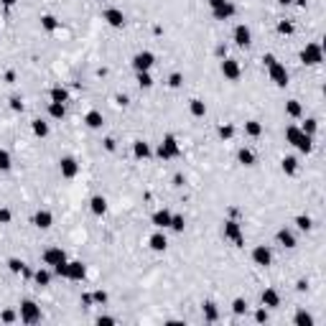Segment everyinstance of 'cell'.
<instances>
[{
	"instance_id": "52",
	"label": "cell",
	"mask_w": 326,
	"mask_h": 326,
	"mask_svg": "<svg viewBox=\"0 0 326 326\" xmlns=\"http://www.w3.org/2000/svg\"><path fill=\"white\" fill-rule=\"evenodd\" d=\"M115 321H117L115 316H99L97 319V324H115Z\"/></svg>"
},
{
	"instance_id": "47",
	"label": "cell",
	"mask_w": 326,
	"mask_h": 326,
	"mask_svg": "<svg viewBox=\"0 0 326 326\" xmlns=\"http://www.w3.org/2000/svg\"><path fill=\"white\" fill-rule=\"evenodd\" d=\"M255 321H257V324H265V321H270V316H268V308H265V306L255 311Z\"/></svg>"
},
{
	"instance_id": "29",
	"label": "cell",
	"mask_w": 326,
	"mask_h": 326,
	"mask_svg": "<svg viewBox=\"0 0 326 326\" xmlns=\"http://www.w3.org/2000/svg\"><path fill=\"white\" fill-rule=\"evenodd\" d=\"M31 130H33V135H36V138H46V135H49V122L41 120V117H36V120L31 122Z\"/></svg>"
},
{
	"instance_id": "12",
	"label": "cell",
	"mask_w": 326,
	"mask_h": 326,
	"mask_svg": "<svg viewBox=\"0 0 326 326\" xmlns=\"http://www.w3.org/2000/svg\"><path fill=\"white\" fill-rule=\"evenodd\" d=\"M41 260H43V265L54 268V265H59V263H66V252L61 250V247L54 245V247H46V250H43Z\"/></svg>"
},
{
	"instance_id": "35",
	"label": "cell",
	"mask_w": 326,
	"mask_h": 326,
	"mask_svg": "<svg viewBox=\"0 0 326 326\" xmlns=\"http://www.w3.org/2000/svg\"><path fill=\"white\" fill-rule=\"evenodd\" d=\"M168 230H173L176 234H181V232L186 230V219H184V214H173V217H171V224H168Z\"/></svg>"
},
{
	"instance_id": "44",
	"label": "cell",
	"mask_w": 326,
	"mask_h": 326,
	"mask_svg": "<svg viewBox=\"0 0 326 326\" xmlns=\"http://www.w3.org/2000/svg\"><path fill=\"white\" fill-rule=\"evenodd\" d=\"M217 133H219L222 140H232V138H234V125H230V122H227V125H219Z\"/></svg>"
},
{
	"instance_id": "36",
	"label": "cell",
	"mask_w": 326,
	"mask_h": 326,
	"mask_svg": "<svg viewBox=\"0 0 326 326\" xmlns=\"http://www.w3.org/2000/svg\"><path fill=\"white\" fill-rule=\"evenodd\" d=\"M296 227H298L301 232H311V230H313V219H311L308 214H298V217H296Z\"/></svg>"
},
{
	"instance_id": "45",
	"label": "cell",
	"mask_w": 326,
	"mask_h": 326,
	"mask_svg": "<svg viewBox=\"0 0 326 326\" xmlns=\"http://www.w3.org/2000/svg\"><path fill=\"white\" fill-rule=\"evenodd\" d=\"M13 222V211L8 207H0V224H10Z\"/></svg>"
},
{
	"instance_id": "19",
	"label": "cell",
	"mask_w": 326,
	"mask_h": 326,
	"mask_svg": "<svg viewBox=\"0 0 326 326\" xmlns=\"http://www.w3.org/2000/svg\"><path fill=\"white\" fill-rule=\"evenodd\" d=\"M33 224H36L38 230H51V224H54V214L49 209H38L36 214H33Z\"/></svg>"
},
{
	"instance_id": "56",
	"label": "cell",
	"mask_w": 326,
	"mask_h": 326,
	"mask_svg": "<svg viewBox=\"0 0 326 326\" xmlns=\"http://www.w3.org/2000/svg\"><path fill=\"white\" fill-rule=\"evenodd\" d=\"M0 3H3V5H5V8H13V5H16V3H18V0H0Z\"/></svg>"
},
{
	"instance_id": "6",
	"label": "cell",
	"mask_w": 326,
	"mask_h": 326,
	"mask_svg": "<svg viewBox=\"0 0 326 326\" xmlns=\"http://www.w3.org/2000/svg\"><path fill=\"white\" fill-rule=\"evenodd\" d=\"M268 77H270V82L275 84V87H288V69H286V64H280L278 59L268 66Z\"/></svg>"
},
{
	"instance_id": "54",
	"label": "cell",
	"mask_w": 326,
	"mask_h": 326,
	"mask_svg": "<svg viewBox=\"0 0 326 326\" xmlns=\"http://www.w3.org/2000/svg\"><path fill=\"white\" fill-rule=\"evenodd\" d=\"M263 61H265V66H270V64L275 61V56H273V54H265V56H263Z\"/></svg>"
},
{
	"instance_id": "2",
	"label": "cell",
	"mask_w": 326,
	"mask_h": 326,
	"mask_svg": "<svg viewBox=\"0 0 326 326\" xmlns=\"http://www.w3.org/2000/svg\"><path fill=\"white\" fill-rule=\"evenodd\" d=\"M222 237H224V240H230L234 247H242V245H245L242 224H240L237 219H227V222H224V227H222Z\"/></svg>"
},
{
	"instance_id": "23",
	"label": "cell",
	"mask_w": 326,
	"mask_h": 326,
	"mask_svg": "<svg viewBox=\"0 0 326 326\" xmlns=\"http://www.w3.org/2000/svg\"><path fill=\"white\" fill-rule=\"evenodd\" d=\"M280 171H283L286 176H296L298 173V158L296 155H286V158L280 161Z\"/></svg>"
},
{
	"instance_id": "10",
	"label": "cell",
	"mask_w": 326,
	"mask_h": 326,
	"mask_svg": "<svg viewBox=\"0 0 326 326\" xmlns=\"http://www.w3.org/2000/svg\"><path fill=\"white\" fill-rule=\"evenodd\" d=\"M232 41L237 43L240 49H247V46H250V43H252V31H250V26H245V23H237V26H234Z\"/></svg>"
},
{
	"instance_id": "16",
	"label": "cell",
	"mask_w": 326,
	"mask_h": 326,
	"mask_svg": "<svg viewBox=\"0 0 326 326\" xmlns=\"http://www.w3.org/2000/svg\"><path fill=\"white\" fill-rule=\"evenodd\" d=\"M275 242L283 247V250H293V247L298 245V242H296V234L290 232L288 227H280V230L275 232Z\"/></svg>"
},
{
	"instance_id": "24",
	"label": "cell",
	"mask_w": 326,
	"mask_h": 326,
	"mask_svg": "<svg viewBox=\"0 0 326 326\" xmlns=\"http://www.w3.org/2000/svg\"><path fill=\"white\" fill-rule=\"evenodd\" d=\"M301 138H303V130H301L298 125H288V128H286V143H290L293 148H298Z\"/></svg>"
},
{
	"instance_id": "34",
	"label": "cell",
	"mask_w": 326,
	"mask_h": 326,
	"mask_svg": "<svg viewBox=\"0 0 326 326\" xmlns=\"http://www.w3.org/2000/svg\"><path fill=\"white\" fill-rule=\"evenodd\" d=\"M49 97H51V102H69V92H66L64 87H54L51 92H49Z\"/></svg>"
},
{
	"instance_id": "11",
	"label": "cell",
	"mask_w": 326,
	"mask_h": 326,
	"mask_svg": "<svg viewBox=\"0 0 326 326\" xmlns=\"http://www.w3.org/2000/svg\"><path fill=\"white\" fill-rule=\"evenodd\" d=\"M102 20L110 28H122L125 26V13H122L120 8H105L102 10Z\"/></svg>"
},
{
	"instance_id": "28",
	"label": "cell",
	"mask_w": 326,
	"mask_h": 326,
	"mask_svg": "<svg viewBox=\"0 0 326 326\" xmlns=\"http://www.w3.org/2000/svg\"><path fill=\"white\" fill-rule=\"evenodd\" d=\"M293 324L296 326H313V324H316V319H313L306 308H298L296 316H293Z\"/></svg>"
},
{
	"instance_id": "49",
	"label": "cell",
	"mask_w": 326,
	"mask_h": 326,
	"mask_svg": "<svg viewBox=\"0 0 326 326\" xmlns=\"http://www.w3.org/2000/svg\"><path fill=\"white\" fill-rule=\"evenodd\" d=\"M10 110H13V112H23V99L13 97V99H10Z\"/></svg>"
},
{
	"instance_id": "7",
	"label": "cell",
	"mask_w": 326,
	"mask_h": 326,
	"mask_svg": "<svg viewBox=\"0 0 326 326\" xmlns=\"http://www.w3.org/2000/svg\"><path fill=\"white\" fill-rule=\"evenodd\" d=\"M20 321L23 324H38L41 321V306L36 301H23L20 303Z\"/></svg>"
},
{
	"instance_id": "43",
	"label": "cell",
	"mask_w": 326,
	"mask_h": 326,
	"mask_svg": "<svg viewBox=\"0 0 326 326\" xmlns=\"http://www.w3.org/2000/svg\"><path fill=\"white\" fill-rule=\"evenodd\" d=\"M245 311H247V301L245 298H234L232 301V313H234V316H242Z\"/></svg>"
},
{
	"instance_id": "4",
	"label": "cell",
	"mask_w": 326,
	"mask_h": 326,
	"mask_svg": "<svg viewBox=\"0 0 326 326\" xmlns=\"http://www.w3.org/2000/svg\"><path fill=\"white\" fill-rule=\"evenodd\" d=\"M209 8H211V16L217 20H230L234 13H237V8H234V3H230V0H209Z\"/></svg>"
},
{
	"instance_id": "1",
	"label": "cell",
	"mask_w": 326,
	"mask_h": 326,
	"mask_svg": "<svg viewBox=\"0 0 326 326\" xmlns=\"http://www.w3.org/2000/svg\"><path fill=\"white\" fill-rule=\"evenodd\" d=\"M321 61H324V49H321V43L308 41L306 46L301 49V64H303V66H319Z\"/></svg>"
},
{
	"instance_id": "22",
	"label": "cell",
	"mask_w": 326,
	"mask_h": 326,
	"mask_svg": "<svg viewBox=\"0 0 326 326\" xmlns=\"http://www.w3.org/2000/svg\"><path fill=\"white\" fill-rule=\"evenodd\" d=\"M133 155H135L138 161H148L153 151H151V143H145V140H135L133 143Z\"/></svg>"
},
{
	"instance_id": "3",
	"label": "cell",
	"mask_w": 326,
	"mask_h": 326,
	"mask_svg": "<svg viewBox=\"0 0 326 326\" xmlns=\"http://www.w3.org/2000/svg\"><path fill=\"white\" fill-rule=\"evenodd\" d=\"M155 153H158L161 161H171V158H178V155H181V145H178V140L173 135H166Z\"/></svg>"
},
{
	"instance_id": "20",
	"label": "cell",
	"mask_w": 326,
	"mask_h": 326,
	"mask_svg": "<svg viewBox=\"0 0 326 326\" xmlns=\"http://www.w3.org/2000/svg\"><path fill=\"white\" fill-rule=\"evenodd\" d=\"M89 209H92L95 217H105L107 214V199L102 194H95L92 199H89Z\"/></svg>"
},
{
	"instance_id": "46",
	"label": "cell",
	"mask_w": 326,
	"mask_h": 326,
	"mask_svg": "<svg viewBox=\"0 0 326 326\" xmlns=\"http://www.w3.org/2000/svg\"><path fill=\"white\" fill-rule=\"evenodd\" d=\"M181 84H184V77H181V74H178V72H176V74H171V77H168V87H173V89H178V87H181Z\"/></svg>"
},
{
	"instance_id": "42",
	"label": "cell",
	"mask_w": 326,
	"mask_h": 326,
	"mask_svg": "<svg viewBox=\"0 0 326 326\" xmlns=\"http://www.w3.org/2000/svg\"><path fill=\"white\" fill-rule=\"evenodd\" d=\"M8 270L10 273H23L26 270V263L18 260V257H10V260H8Z\"/></svg>"
},
{
	"instance_id": "31",
	"label": "cell",
	"mask_w": 326,
	"mask_h": 326,
	"mask_svg": "<svg viewBox=\"0 0 326 326\" xmlns=\"http://www.w3.org/2000/svg\"><path fill=\"white\" fill-rule=\"evenodd\" d=\"M59 26H61V23H59V18H56V16H49V13H46V16H41V28L46 31V33L59 31Z\"/></svg>"
},
{
	"instance_id": "30",
	"label": "cell",
	"mask_w": 326,
	"mask_h": 326,
	"mask_svg": "<svg viewBox=\"0 0 326 326\" xmlns=\"http://www.w3.org/2000/svg\"><path fill=\"white\" fill-rule=\"evenodd\" d=\"M49 117L51 120H64L66 117V105L64 102H49Z\"/></svg>"
},
{
	"instance_id": "53",
	"label": "cell",
	"mask_w": 326,
	"mask_h": 326,
	"mask_svg": "<svg viewBox=\"0 0 326 326\" xmlns=\"http://www.w3.org/2000/svg\"><path fill=\"white\" fill-rule=\"evenodd\" d=\"M82 303H84V306H92V303H95V301H92V293H84V296H82Z\"/></svg>"
},
{
	"instance_id": "13",
	"label": "cell",
	"mask_w": 326,
	"mask_h": 326,
	"mask_svg": "<svg viewBox=\"0 0 326 326\" xmlns=\"http://www.w3.org/2000/svg\"><path fill=\"white\" fill-rule=\"evenodd\" d=\"M252 263L255 265H260V268H268L273 263V250H270V245H257L255 250H252Z\"/></svg>"
},
{
	"instance_id": "15",
	"label": "cell",
	"mask_w": 326,
	"mask_h": 326,
	"mask_svg": "<svg viewBox=\"0 0 326 326\" xmlns=\"http://www.w3.org/2000/svg\"><path fill=\"white\" fill-rule=\"evenodd\" d=\"M171 209H155L151 214V224L155 230H168V224H171Z\"/></svg>"
},
{
	"instance_id": "27",
	"label": "cell",
	"mask_w": 326,
	"mask_h": 326,
	"mask_svg": "<svg viewBox=\"0 0 326 326\" xmlns=\"http://www.w3.org/2000/svg\"><path fill=\"white\" fill-rule=\"evenodd\" d=\"M201 311H204V321H209V324H217V321H219V308H217V303L207 301Z\"/></svg>"
},
{
	"instance_id": "14",
	"label": "cell",
	"mask_w": 326,
	"mask_h": 326,
	"mask_svg": "<svg viewBox=\"0 0 326 326\" xmlns=\"http://www.w3.org/2000/svg\"><path fill=\"white\" fill-rule=\"evenodd\" d=\"M59 171H61V178H77V173H79V163H77V158H72V155H64V158L59 161Z\"/></svg>"
},
{
	"instance_id": "17",
	"label": "cell",
	"mask_w": 326,
	"mask_h": 326,
	"mask_svg": "<svg viewBox=\"0 0 326 326\" xmlns=\"http://www.w3.org/2000/svg\"><path fill=\"white\" fill-rule=\"evenodd\" d=\"M280 301H283V298H280V293H278L275 288H265L263 293H260V303H263L265 308H278Z\"/></svg>"
},
{
	"instance_id": "5",
	"label": "cell",
	"mask_w": 326,
	"mask_h": 326,
	"mask_svg": "<svg viewBox=\"0 0 326 326\" xmlns=\"http://www.w3.org/2000/svg\"><path fill=\"white\" fill-rule=\"evenodd\" d=\"M219 72H222L224 79L237 82L240 77H242V66H240V61H237V59H230V56H224L222 64H219Z\"/></svg>"
},
{
	"instance_id": "41",
	"label": "cell",
	"mask_w": 326,
	"mask_h": 326,
	"mask_svg": "<svg viewBox=\"0 0 326 326\" xmlns=\"http://www.w3.org/2000/svg\"><path fill=\"white\" fill-rule=\"evenodd\" d=\"M306 135H316V130H319V120H313V117H306V122H303V128H301Z\"/></svg>"
},
{
	"instance_id": "9",
	"label": "cell",
	"mask_w": 326,
	"mask_h": 326,
	"mask_svg": "<svg viewBox=\"0 0 326 326\" xmlns=\"http://www.w3.org/2000/svg\"><path fill=\"white\" fill-rule=\"evenodd\" d=\"M84 278H87V265L82 260H66V280L79 283Z\"/></svg>"
},
{
	"instance_id": "18",
	"label": "cell",
	"mask_w": 326,
	"mask_h": 326,
	"mask_svg": "<svg viewBox=\"0 0 326 326\" xmlns=\"http://www.w3.org/2000/svg\"><path fill=\"white\" fill-rule=\"evenodd\" d=\"M84 125H87L89 130H102V125H105L102 112H99V110H89L87 115H84Z\"/></svg>"
},
{
	"instance_id": "51",
	"label": "cell",
	"mask_w": 326,
	"mask_h": 326,
	"mask_svg": "<svg viewBox=\"0 0 326 326\" xmlns=\"http://www.w3.org/2000/svg\"><path fill=\"white\" fill-rule=\"evenodd\" d=\"M102 143H105V151H110V153L115 151V140H112V138H105Z\"/></svg>"
},
{
	"instance_id": "37",
	"label": "cell",
	"mask_w": 326,
	"mask_h": 326,
	"mask_svg": "<svg viewBox=\"0 0 326 326\" xmlns=\"http://www.w3.org/2000/svg\"><path fill=\"white\" fill-rule=\"evenodd\" d=\"M278 33H280V36H293V33H296V23H293V20H278Z\"/></svg>"
},
{
	"instance_id": "25",
	"label": "cell",
	"mask_w": 326,
	"mask_h": 326,
	"mask_svg": "<svg viewBox=\"0 0 326 326\" xmlns=\"http://www.w3.org/2000/svg\"><path fill=\"white\" fill-rule=\"evenodd\" d=\"M286 115L293 117V120H301L303 117V105L298 102V99H288L286 102Z\"/></svg>"
},
{
	"instance_id": "21",
	"label": "cell",
	"mask_w": 326,
	"mask_h": 326,
	"mask_svg": "<svg viewBox=\"0 0 326 326\" xmlns=\"http://www.w3.org/2000/svg\"><path fill=\"white\" fill-rule=\"evenodd\" d=\"M148 245H151V250H153V252H166V250H168V237L158 230V232H153V234H151Z\"/></svg>"
},
{
	"instance_id": "48",
	"label": "cell",
	"mask_w": 326,
	"mask_h": 326,
	"mask_svg": "<svg viewBox=\"0 0 326 326\" xmlns=\"http://www.w3.org/2000/svg\"><path fill=\"white\" fill-rule=\"evenodd\" d=\"M92 301H95V303H99V306H102V303H107V293H105L102 288H99V290H95V293H92Z\"/></svg>"
},
{
	"instance_id": "8",
	"label": "cell",
	"mask_w": 326,
	"mask_h": 326,
	"mask_svg": "<svg viewBox=\"0 0 326 326\" xmlns=\"http://www.w3.org/2000/svg\"><path fill=\"white\" fill-rule=\"evenodd\" d=\"M133 69L135 72H151L155 66V54L153 51H138L135 56H133Z\"/></svg>"
},
{
	"instance_id": "26",
	"label": "cell",
	"mask_w": 326,
	"mask_h": 326,
	"mask_svg": "<svg viewBox=\"0 0 326 326\" xmlns=\"http://www.w3.org/2000/svg\"><path fill=\"white\" fill-rule=\"evenodd\" d=\"M189 112H191V117H204L207 115V102L204 99H189Z\"/></svg>"
},
{
	"instance_id": "57",
	"label": "cell",
	"mask_w": 326,
	"mask_h": 326,
	"mask_svg": "<svg viewBox=\"0 0 326 326\" xmlns=\"http://www.w3.org/2000/svg\"><path fill=\"white\" fill-rule=\"evenodd\" d=\"M278 3H280V5H290L293 0H278Z\"/></svg>"
},
{
	"instance_id": "39",
	"label": "cell",
	"mask_w": 326,
	"mask_h": 326,
	"mask_svg": "<svg viewBox=\"0 0 326 326\" xmlns=\"http://www.w3.org/2000/svg\"><path fill=\"white\" fill-rule=\"evenodd\" d=\"M10 168H13V155L5 148H0V171H10Z\"/></svg>"
},
{
	"instance_id": "38",
	"label": "cell",
	"mask_w": 326,
	"mask_h": 326,
	"mask_svg": "<svg viewBox=\"0 0 326 326\" xmlns=\"http://www.w3.org/2000/svg\"><path fill=\"white\" fill-rule=\"evenodd\" d=\"M33 280H36L41 288H46V286L51 283V273H49V270H43V268H38V270L33 273Z\"/></svg>"
},
{
	"instance_id": "50",
	"label": "cell",
	"mask_w": 326,
	"mask_h": 326,
	"mask_svg": "<svg viewBox=\"0 0 326 326\" xmlns=\"http://www.w3.org/2000/svg\"><path fill=\"white\" fill-rule=\"evenodd\" d=\"M0 319H3L5 324H13V321L18 319V313H16V311H10V308H8V311H3V316H0Z\"/></svg>"
},
{
	"instance_id": "40",
	"label": "cell",
	"mask_w": 326,
	"mask_h": 326,
	"mask_svg": "<svg viewBox=\"0 0 326 326\" xmlns=\"http://www.w3.org/2000/svg\"><path fill=\"white\" fill-rule=\"evenodd\" d=\"M135 74H138V87H140V89H151V87H153L151 72H135Z\"/></svg>"
},
{
	"instance_id": "55",
	"label": "cell",
	"mask_w": 326,
	"mask_h": 326,
	"mask_svg": "<svg viewBox=\"0 0 326 326\" xmlns=\"http://www.w3.org/2000/svg\"><path fill=\"white\" fill-rule=\"evenodd\" d=\"M296 288H298V290H308V280H298Z\"/></svg>"
},
{
	"instance_id": "32",
	"label": "cell",
	"mask_w": 326,
	"mask_h": 326,
	"mask_svg": "<svg viewBox=\"0 0 326 326\" xmlns=\"http://www.w3.org/2000/svg\"><path fill=\"white\" fill-rule=\"evenodd\" d=\"M245 133H247L250 138H260V135H263V122H260V120H247V122H245Z\"/></svg>"
},
{
	"instance_id": "58",
	"label": "cell",
	"mask_w": 326,
	"mask_h": 326,
	"mask_svg": "<svg viewBox=\"0 0 326 326\" xmlns=\"http://www.w3.org/2000/svg\"><path fill=\"white\" fill-rule=\"evenodd\" d=\"M296 3H298V8H306V0H296Z\"/></svg>"
},
{
	"instance_id": "33",
	"label": "cell",
	"mask_w": 326,
	"mask_h": 326,
	"mask_svg": "<svg viewBox=\"0 0 326 326\" xmlns=\"http://www.w3.org/2000/svg\"><path fill=\"white\" fill-rule=\"evenodd\" d=\"M237 161H240L242 166H247V168H250V166H255V163H257V158H255V153H252L250 148H240V151H237Z\"/></svg>"
}]
</instances>
